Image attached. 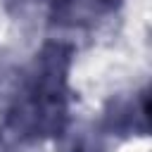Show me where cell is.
<instances>
[{
  "label": "cell",
  "mask_w": 152,
  "mask_h": 152,
  "mask_svg": "<svg viewBox=\"0 0 152 152\" xmlns=\"http://www.w3.org/2000/svg\"><path fill=\"white\" fill-rule=\"evenodd\" d=\"M97 2H100L102 7H107V10H112V7H116L121 0H97Z\"/></svg>",
  "instance_id": "cell-1"
}]
</instances>
